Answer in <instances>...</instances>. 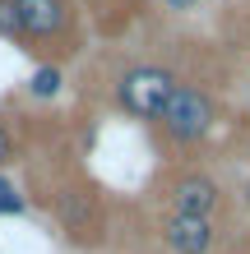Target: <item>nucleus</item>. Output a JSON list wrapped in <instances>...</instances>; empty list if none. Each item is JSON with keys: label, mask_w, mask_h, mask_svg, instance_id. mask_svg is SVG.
<instances>
[{"label": "nucleus", "mask_w": 250, "mask_h": 254, "mask_svg": "<svg viewBox=\"0 0 250 254\" xmlns=\"http://www.w3.org/2000/svg\"><path fill=\"white\" fill-rule=\"evenodd\" d=\"M213 125H218V97L199 83H176L158 116V129L171 148H195L199 139H209Z\"/></svg>", "instance_id": "1"}, {"label": "nucleus", "mask_w": 250, "mask_h": 254, "mask_svg": "<svg viewBox=\"0 0 250 254\" xmlns=\"http://www.w3.org/2000/svg\"><path fill=\"white\" fill-rule=\"evenodd\" d=\"M181 83L167 65H130L121 79H116V102H121L125 116H135L144 125H158V116H163L171 88Z\"/></svg>", "instance_id": "2"}, {"label": "nucleus", "mask_w": 250, "mask_h": 254, "mask_svg": "<svg viewBox=\"0 0 250 254\" xmlns=\"http://www.w3.org/2000/svg\"><path fill=\"white\" fill-rule=\"evenodd\" d=\"M218 208H223V185H218L209 171H181V176H171V185H167V213L213 222Z\"/></svg>", "instance_id": "3"}, {"label": "nucleus", "mask_w": 250, "mask_h": 254, "mask_svg": "<svg viewBox=\"0 0 250 254\" xmlns=\"http://www.w3.org/2000/svg\"><path fill=\"white\" fill-rule=\"evenodd\" d=\"M14 14H19V33L28 47L56 42L70 28V0H14Z\"/></svg>", "instance_id": "4"}, {"label": "nucleus", "mask_w": 250, "mask_h": 254, "mask_svg": "<svg viewBox=\"0 0 250 254\" xmlns=\"http://www.w3.org/2000/svg\"><path fill=\"white\" fill-rule=\"evenodd\" d=\"M163 241L171 254H209L213 241H218V231H213V222H204V217H176L167 213L163 217Z\"/></svg>", "instance_id": "5"}, {"label": "nucleus", "mask_w": 250, "mask_h": 254, "mask_svg": "<svg viewBox=\"0 0 250 254\" xmlns=\"http://www.w3.org/2000/svg\"><path fill=\"white\" fill-rule=\"evenodd\" d=\"M61 83H65V79H61V69H56V65H42V69H33V79H28V93L47 102V97L61 93Z\"/></svg>", "instance_id": "6"}, {"label": "nucleus", "mask_w": 250, "mask_h": 254, "mask_svg": "<svg viewBox=\"0 0 250 254\" xmlns=\"http://www.w3.org/2000/svg\"><path fill=\"white\" fill-rule=\"evenodd\" d=\"M28 213V199H23V190L9 181V176H0V217H19Z\"/></svg>", "instance_id": "7"}, {"label": "nucleus", "mask_w": 250, "mask_h": 254, "mask_svg": "<svg viewBox=\"0 0 250 254\" xmlns=\"http://www.w3.org/2000/svg\"><path fill=\"white\" fill-rule=\"evenodd\" d=\"M0 37L23 42V33H19V14H14V0H0Z\"/></svg>", "instance_id": "8"}, {"label": "nucleus", "mask_w": 250, "mask_h": 254, "mask_svg": "<svg viewBox=\"0 0 250 254\" xmlns=\"http://www.w3.org/2000/svg\"><path fill=\"white\" fill-rule=\"evenodd\" d=\"M14 162V134H9V125L0 121V167H9Z\"/></svg>", "instance_id": "9"}, {"label": "nucleus", "mask_w": 250, "mask_h": 254, "mask_svg": "<svg viewBox=\"0 0 250 254\" xmlns=\"http://www.w3.org/2000/svg\"><path fill=\"white\" fill-rule=\"evenodd\" d=\"M195 0H167V9H190Z\"/></svg>", "instance_id": "10"}, {"label": "nucleus", "mask_w": 250, "mask_h": 254, "mask_svg": "<svg viewBox=\"0 0 250 254\" xmlns=\"http://www.w3.org/2000/svg\"><path fill=\"white\" fill-rule=\"evenodd\" d=\"M241 199H246V208H250V181H246V185H241Z\"/></svg>", "instance_id": "11"}]
</instances>
